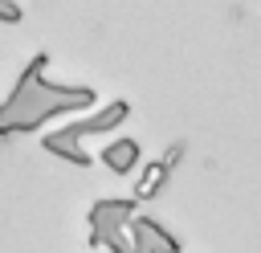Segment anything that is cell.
<instances>
[{"mask_svg":"<svg viewBox=\"0 0 261 253\" xmlns=\"http://www.w3.org/2000/svg\"><path fill=\"white\" fill-rule=\"evenodd\" d=\"M135 155H139V147H135V143H118V147L110 151V163H114L118 171H126V167L135 163Z\"/></svg>","mask_w":261,"mask_h":253,"instance_id":"obj_1","label":"cell"}]
</instances>
